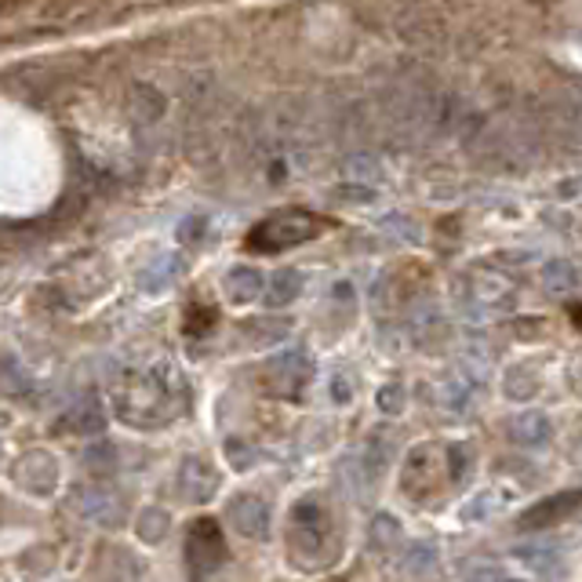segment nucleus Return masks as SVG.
<instances>
[{
	"label": "nucleus",
	"mask_w": 582,
	"mask_h": 582,
	"mask_svg": "<svg viewBox=\"0 0 582 582\" xmlns=\"http://www.w3.org/2000/svg\"><path fill=\"white\" fill-rule=\"evenodd\" d=\"M117 412H121L124 423H132L138 429H157L182 412V401H179V390L165 375L146 372V375H132V379L121 386V393H117Z\"/></svg>",
	"instance_id": "obj_1"
},
{
	"label": "nucleus",
	"mask_w": 582,
	"mask_h": 582,
	"mask_svg": "<svg viewBox=\"0 0 582 582\" xmlns=\"http://www.w3.org/2000/svg\"><path fill=\"white\" fill-rule=\"evenodd\" d=\"M317 230L320 222L310 211H280L247 233V247H255V252H284V247L306 244L310 237H317Z\"/></svg>",
	"instance_id": "obj_2"
},
{
	"label": "nucleus",
	"mask_w": 582,
	"mask_h": 582,
	"mask_svg": "<svg viewBox=\"0 0 582 582\" xmlns=\"http://www.w3.org/2000/svg\"><path fill=\"white\" fill-rule=\"evenodd\" d=\"M182 554H186V565L193 575H211V571H219L226 565V538L219 532V524L208 521V517L193 521Z\"/></svg>",
	"instance_id": "obj_3"
},
{
	"label": "nucleus",
	"mask_w": 582,
	"mask_h": 582,
	"mask_svg": "<svg viewBox=\"0 0 582 582\" xmlns=\"http://www.w3.org/2000/svg\"><path fill=\"white\" fill-rule=\"evenodd\" d=\"M56 473L59 470L48 451H26V456L12 466V477L23 484L26 492H37V495H48L56 488Z\"/></svg>",
	"instance_id": "obj_4"
},
{
	"label": "nucleus",
	"mask_w": 582,
	"mask_h": 582,
	"mask_svg": "<svg viewBox=\"0 0 582 582\" xmlns=\"http://www.w3.org/2000/svg\"><path fill=\"white\" fill-rule=\"evenodd\" d=\"M325 532H328V517L314 499L299 502L295 510H291V543H299L303 549H314L325 543Z\"/></svg>",
	"instance_id": "obj_5"
},
{
	"label": "nucleus",
	"mask_w": 582,
	"mask_h": 582,
	"mask_svg": "<svg viewBox=\"0 0 582 582\" xmlns=\"http://www.w3.org/2000/svg\"><path fill=\"white\" fill-rule=\"evenodd\" d=\"M230 521L237 528V535L244 538H266L269 532V506L258 495H237L230 502Z\"/></svg>",
	"instance_id": "obj_6"
},
{
	"label": "nucleus",
	"mask_w": 582,
	"mask_h": 582,
	"mask_svg": "<svg viewBox=\"0 0 582 582\" xmlns=\"http://www.w3.org/2000/svg\"><path fill=\"white\" fill-rule=\"evenodd\" d=\"M215 484H219V477H215V470L208 466V459H186L179 470V495L190 502H204L215 495Z\"/></svg>",
	"instance_id": "obj_7"
},
{
	"label": "nucleus",
	"mask_w": 582,
	"mask_h": 582,
	"mask_svg": "<svg viewBox=\"0 0 582 582\" xmlns=\"http://www.w3.org/2000/svg\"><path fill=\"white\" fill-rule=\"evenodd\" d=\"M299 295H303V274H299V269H277L274 277L263 280V295L258 299H263L269 310H284L295 303Z\"/></svg>",
	"instance_id": "obj_8"
},
{
	"label": "nucleus",
	"mask_w": 582,
	"mask_h": 582,
	"mask_svg": "<svg viewBox=\"0 0 582 582\" xmlns=\"http://www.w3.org/2000/svg\"><path fill=\"white\" fill-rule=\"evenodd\" d=\"M263 274H258L255 266H233L230 274H226V295H230V303L244 306V303H255L258 295H263Z\"/></svg>",
	"instance_id": "obj_9"
},
{
	"label": "nucleus",
	"mask_w": 582,
	"mask_h": 582,
	"mask_svg": "<svg viewBox=\"0 0 582 582\" xmlns=\"http://www.w3.org/2000/svg\"><path fill=\"white\" fill-rule=\"evenodd\" d=\"M168 102L165 95H160L157 88H149V84H135L132 88V113L138 124H157L160 117H165Z\"/></svg>",
	"instance_id": "obj_10"
},
{
	"label": "nucleus",
	"mask_w": 582,
	"mask_h": 582,
	"mask_svg": "<svg viewBox=\"0 0 582 582\" xmlns=\"http://www.w3.org/2000/svg\"><path fill=\"white\" fill-rule=\"evenodd\" d=\"M575 502H579V495L575 492H565L560 499H549V502H543V506H535L532 513L524 517V528H543V524H554V521H560L565 517V510H575Z\"/></svg>",
	"instance_id": "obj_11"
},
{
	"label": "nucleus",
	"mask_w": 582,
	"mask_h": 582,
	"mask_svg": "<svg viewBox=\"0 0 582 582\" xmlns=\"http://www.w3.org/2000/svg\"><path fill=\"white\" fill-rule=\"evenodd\" d=\"M513 437L521 440V445H528V448L543 445V440H549V419L543 412L521 415V419H517V426H513Z\"/></svg>",
	"instance_id": "obj_12"
},
{
	"label": "nucleus",
	"mask_w": 582,
	"mask_h": 582,
	"mask_svg": "<svg viewBox=\"0 0 582 582\" xmlns=\"http://www.w3.org/2000/svg\"><path fill=\"white\" fill-rule=\"evenodd\" d=\"M175 274H179V258L175 255H165V258H157L154 266H146V274H143V291H165L171 280H175Z\"/></svg>",
	"instance_id": "obj_13"
},
{
	"label": "nucleus",
	"mask_w": 582,
	"mask_h": 582,
	"mask_svg": "<svg viewBox=\"0 0 582 582\" xmlns=\"http://www.w3.org/2000/svg\"><path fill=\"white\" fill-rule=\"evenodd\" d=\"M543 277H546V288L554 291V295H571V291L579 288V269L571 263H565V258H560V263H549Z\"/></svg>",
	"instance_id": "obj_14"
},
{
	"label": "nucleus",
	"mask_w": 582,
	"mask_h": 582,
	"mask_svg": "<svg viewBox=\"0 0 582 582\" xmlns=\"http://www.w3.org/2000/svg\"><path fill=\"white\" fill-rule=\"evenodd\" d=\"M168 532V513L165 510H146L138 517V535L149 538V543H157V538H165Z\"/></svg>",
	"instance_id": "obj_15"
},
{
	"label": "nucleus",
	"mask_w": 582,
	"mask_h": 582,
	"mask_svg": "<svg viewBox=\"0 0 582 582\" xmlns=\"http://www.w3.org/2000/svg\"><path fill=\"white\" fill-rule=\"evenodd\" d=\"M0 390L4 393H23L26 390V375L15 361H8V368L0 364Z\"/></svg>",
	"instance_id": "obj_16"
},
{
	"label": "nucleus",
	"mask_w": 582,
	"mask_h": 582,
	"mask_svg": "<svg viewBox=\"0 0 582 582\" xmlns=\"http://www.w3.org/2000/svg\"><path fill=\"white\" fill-rule=\"evenodd\" d=\"M204 230H208V219H201V215H190V219L179 226V237H182V241H190V244H193Z\"/></svg>",
	"instance_id": "obj_17"
},
{
	"label": "nucleus",
	"mask_w": 582,
	"mask_h": 582,
	"mask_svg": "<svg viewBox=\"0 0 582 582\" xmlns=\"http://www.w3.org/2000/svg\"><path fill=\"white\" fill-rule=\"evenodd\" d=\"M401 386H386V390H379V408L383 412H401Z\"/></svg>",
	"instance_id": "obj_18"
},
{
	"label": "nucleus",
	"mask_w": 582,
	"mask_h": 582,
	"mask_svg": "<svg viewBox=\"0 0 582 582\" xmlns=\"http://www.w3.org/2000/svg\"><path fill=\"white\" fill-rule=\"evenodd\" d=\"M19 4H26V0H0V12H15Z\"/></svg>",
	"instance_id": "obj_19"
},
{
	"label": "nucleus",
	"mask_w": 582,
	"mask_h": 582,
	"mask_svg": "<svg viewBox=\"0 0 582 582\" xmlns=\"http://www.w3.org/2000/svg\"><path fill=\"white\" fill-rule=\"evenodd\" d=\"M506 582H513V579H506Z\"/></svg>",
	"instance_id": "obj_20"
}]
</instances>
